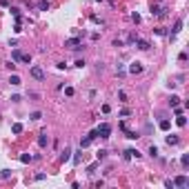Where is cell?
Segmentation results:
<instances>
[{
    "label": "cell",
    "mask_w": 189,
    "mask_h": 189,
    "mask_svg": "<svg viewBox=\"0 0 189 189\" xmlns=\"http://www.w3.org/2000/svg\"><path fill=\"white\" fill-rule=\"evenodd\" d=\"M11 58H14V62H27V65L31 62V56H29V54H22L20 49H14V51H11Z\"/></svg>",
    "instance_id": "1"
},
{
    "label": "cell",
    "mask_w": 189,
    "mask_h": 189,
    "mask_svg": "<svg viewBox=\"0 0 189 189\" xmlns=\"http://www.w3.org/2000/svg\"><path fill=\"white\" fill-rule=\"evenodd\" d=\"M65 47L67 49H80V47H82V38H80V36H74V38L65 40Z\"/></svg>",
    "instance_id": "2"
},
{
    "label": "cell",
    "mask_w": 189,
    "mask_h": 189,
    "mask_svg": "<svg viewBox=\"0 0 189 189\" xmlns=\"http://www.w3.org/2000/svg\"><path fill=\"white\" fill-rule=\"evenodd\" d=\"M96 131H98V138H109V136H111V125L102 122V125H100V127H98Z\"/></svg>",
    "instance_id": "3"
},
{
    "label": "cell",
    "mask_w": 189,
    "mask_h": 189,
    "mask_svg": "<svg viewBox=\"0 0 189 189\" xmlns=\"http://www.w3.org/2000/svg\"><path fill=\"white\" fill-rule=\"evenodd\" d=\"M171 183H174V187H187V185H189V178L183 174V176H176Z\"/></svg>",
    "instance_id": "4"
},
{
    "label": "cell",
    "mask_w": 189,
    "mask_h": 189,
    "mask_svg": "<svg viewBox=\"0 0 189 189\" xmlns=\"http://www.w3.org/2000/svg\"><path fill=\"white\" fill-rule=\"evenodd\" d=\"M29 74H31V78H36V80H42V78H45V71L40 69V67H31Z\"/></svg>",
    "instance_id": "5"
},
{
    "label": "cell",
    "mask_w": 189,
    "mask_h": 189,
    "mask_svg": "<svg viewBox=\"0 0 189 189\" xmlns=\"http://www.w3.org/2000/svg\"><path fill=\"white\" fill-rule=\"evenodd\" d=\"M125 160H131V158H140V151H136V149H127L125 151V156H122Z\"/></svg>",
    "instance_id": "6"
},
{
    "label": "cell",
    "mask_w": 189,
    "mask_h": 189,
    "mask_svg": "<svg viewBox=\"0 0 189 189\" xmlns=\"http://www.w3.org/2000/svg\"><path fill=\"white\" fill-rule=\"evenodd\" d=\"M136 47H138V49H142V51H147L151 45L147 42V40H140V38H136Z\"/></svg>",
    "instance_id": "7"
},
{
    "label": "cell",
    "mask_w": 189,
    "mask_h": 189,
    "mask_svg": "<svg viewBox=\"0 0 189 189\" xmlns=\"http://www.w3.org/2000/svg\"><path fill=\"white\" fill-rule=\"evenodd\" d=\"M47 142H49V136H47V131H42V134L38 136V145L40 147H47Z\"/></svg>",
    "instance_id": "8"
},
{
    "label": "cell",
    "mask_w": 189,
    "mask_h": 189,
    "mask_svg": "<svg viewBox=\"0 0 189 189\" xmlns=\"http://www.w3.org/2000/svg\"><path fill=\"white\" fill-rule=\"evenodd\" d=\"M140 71H142V65H140V62H131L129 65V74H140Z\"/></svg>",
    "instance_id": "9"
},
{
    "label": "cell",
    "mask_w": 189,
    "mask_h": 189,
    "mask_svg": "<svg viewBox=\"0 0 189 189\" xmlns=\"http://www.w3.org/2000/svg\"><path fill=\"white\" fill-rule=\"evenodd\" d=\"M165 11L167 9H160L158 5H151V16H165Z\"/></svg>",
    "instance_id": "10"
},
{
    "label": "cell",
    "mask_w": 189,
    "mask_h": 189,
    "mask_svg": "<svg viewBox=\"0 0 189 189\" xmlns=\"http://www.w3.org/2000/svg\"><path fill=\"white\" fill-rule=\"evenodd\" d=\"M69 158H71V149H69V147H65V151L60 154V163H65V160H69Z\"/></svg>",
    "instance_id": "11"
},
{
    "label": "cell",
    "mask_w": 189,
    "mask_h": 189,
    "mask_svg": "<svg viewBox=\"0 0 189 189\" xmlns=\"http://www.w3.org/2000/svg\"><path fill=\"white\" fill-rule=\"evenodd\" d=\"M91 142H94V138H91V136H87V138H82V140H80V149H85V147H89Z\"/></svg>",
    "instance_id": "12"
},
{
    "label": "cell",
    "mask_w": 189,
    "mask_h": 189,
    "mask_svg": "<svg viewBox=\"0 0 189 189\" xmlns=\"http://www.w3.org/2000/svg\"><path fill=\"white\" fill-rule=\"evenodd\" d=\"M176 125H178V127H185V125H187V118H185L183 114H180V116H176Z\"/></svg>",
    "instance_id": "13"
},
{
    "label": "cell",
    "mask_w": 189,
    "mask_h": 189,
    "mask_svg": "<svg viewBox=\"0 0 189 189\" xmlns=\"http://www.w3.org/2000/svg\"><path fill=\"white\" fill-rule=\"evenodd\" d=\"M158 127H160V129H163V131H169L171 122H169V120H160V125H158Z\"/></svg>",
    "instance_id": "14"
},
{
    "label": "cell",
    "mask_w": 189,
    "mask_h": 189,
    "mask_svg": "<svg viewBox=\"0 0 189 189\" xmlns=\"http://www.w3.org/2000/svg\"><path fill=\"white\" fill-rule=\"evenodd\" d=\"M38 9L40 11H49V2H47V0H40V2H38Z\"/></svg>",
    "instance_id": "15"
},
{
    "label": "cell",
    "mask_w": 189,
    "mask_h": 189,
    "mask_svg": "<svg viewBox=\"0 0 189 189\" xmlns=\"http://www.w3.org/2000/svg\"><path fill=\"white\" fill-rule=\"evenodd\" d=\"M11 131H14V134H22V125H20V122H14V125H11Z\"/></svg>",
    "instance_id": "16"
},
{
    "label": "cell",
    "mask_w": 189,
    "mask_h": 189,
    "mask_svg": "<svg viewBox=\"0 0 189 189\" xmlns=\"http://www.w3.org/2000/svg\"><path fill=\"white\" fill-rule=\"evenodd\" d=\"M180 29H183V20H176V25H174V29H171V34L176 36V34H178Z\"/></svg>",
    "instance_id": "17"
},
{
    "label": "cell",
    "mask_w": 189,
    "mask_h": 189,
    "mask_svg": "<svg viewBox=\"0 0 189 189\" xmlns=\"http://www.w3.org/2000/svg\"><path fill=\"white\" fill-rule=\"evenodd\" d=\"M167 145H178V136H176V134L167 136Z\"/></svg>",
    "instance_id": "18"
},
{
    "label": "cell",
    "mask_w": 189,
    "mask_h": 189,
    "mask_svg": "<svg viewBox=\"0 0 189 189\" xmlns=\"http://www.w3.org/2000/svg\"><path fill=\"white\" fill-rule=\"evenodd\" d=\"M9 82H11V85H20V82H22V80H20V76H11V78H9Z\"/></svg>",
    "instance_id": "19"
},
{
    "label": "cell",
    "mask_w": 189,
    "mask_h": 189,
    "mask_svg": "<svg viewBox=\"0 0 189 189\" xmlns=\"http://www.w3.org/2000/svg\"><path fill=\"white\" fill-rule=\"evenodd\" d=\"M31 160H34V158H31L29 154H22V156H20V163H25V165H27V163H31Z\"/></svg>",
    "instance_id": "20"
},
{
    "label": "cell",
    "mask_w": 189,
    "mask_h": 189,
    "mask_svg": "<svg viewBox=\"0 0 189 189\" xmlns=\"http://www.w3.org/2000/svg\"><path fill=\"white\" fill-rule=\"evenodd\" d=\"M178 102H180V98H178V96H171V98H169V105H171V107H176Z\"/></svg>",
    "instance_id": "21"
},
{
    "label": "cell",
    "mask_w": 189,
    "mask_h": 189,
    "mask_svg": "<svg viewBox=\"0 0 189 189\" xmlns=\"http://www.w3.org/2000/svg\"><path fill=\"white\" fill-rule=\"evenodd\" d=\"M180 163H183V167H189V156H187V154H185V156H183V158H180Z\"/></svg>",
    "instance_id": "22"
},
{
    "label": "cell",
    "mask_w": 189,
    "mask_h": 189,
    "mask_svg": "<svg viewBox=\"0 0 189 189\" xmlns=\"http://www.w3.org/2000/svg\"><path fill=\"white\" fill-rule=\"evenodd\" d=\"M131 20H134L136 25H138V22H140V14H136V11H134V14H131Z\"/></svg>",
    "instance_id": "23"
},
{
    "label": "cell",
    "mask_w": 189,
    "mask_h": 189,
    "mask_svg": "<svg viewBox=\"0 0 189 189\" xmlns=\"http://www.w3.org/2000/svg\"><path fill=\"white\" fill-rule=\"evenodd\" d=\"M42 118V114H40V111H34V114H31V120H40Z\"/></svg>",
    "instance_id": "24"
},
{
    "label": "cell",
    "mask_w": 189,
    "mask_h": 189,
    "mask_svg": "<svg viewBox=\"0 0 189 189\" xmlns=\"http://www.w3.org/2000/svg\"><path fill=\"white\" fill-rule=\"evenodd\" d=\"M102 158H107V149H100L98 151V160H102Z\"/></svg>",
    "instance_id": "25"
},
{
    "label": "cell",
    "mask_w": 189,
    "mask_h": 189,
    "mask_svg": "<svg viewBox=\"0 0 189 189\" xmlns=\"http://www.w3.org/2000/svg\"><path fill=\"white\" fill-rule=\"evenodd\" d=\"M7 69H9V71L16 69V62H14V60H9V62H7Z\"/></svg>",
    "instance_id": "26"
},
{
    "label": "cell",
    "mask_w": 189,
    "mask_h": 189,
    "mask_svg": "<svg viewBox=\"0 0 189 189\" xmlns=\"http://www.w3.org/2000/svg\"><path fill=\"white\" fill-rule=\"evenodd\" d=\"M149 154H151V156H158V147H154V145H151V147H149Z\"/></svg>",
    "instance_id": "27"
},
{
    "label": "cell",
    "mask_w": 189,
    "mask_h": 189,
    "mask_svg": "<svg viewBox=\"0 0 189 189\" xmlns=\"http://www.w3.org/2000/svg\"><path fill=\"white\" fill-rule=\"evenodd\" d=\"M0 176H2V178H9L11 171H9V169H2V174H0Z\"/></svg>",
    "instance_id": "28"
}]
</instances>
